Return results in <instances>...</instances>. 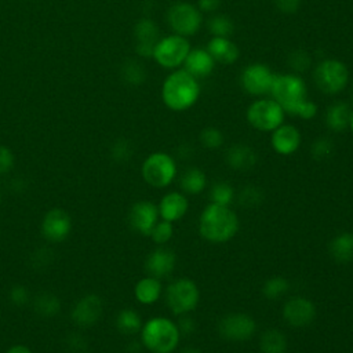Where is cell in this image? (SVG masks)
I'll list each match as a JSON object with an SVG mask.
<instances>
[{
    "label": "cell",
    "instance_id": "74e56055",
    "mask_svg": "<svg viewBox=\"0 0 353 353\" xmlns=\"http://www.w3.org/2000/svg\"><path fill=\"white\" fill-rule=\"evenodd\" d=\"M145 69L137 61H127L123 66V77L130 84H141L145 80Z\"/></svg>",
    "mask_w": 353,
    "mask_h": 353
},
{
    "label": "cell",
    "instance_id": "e575fe53",
    "mask_svg": "<svg viewBox=\"0 0 353 353\" xmlns=\"http://www.w3.org/2000/svg\"><path fill=\"white\" fill-rule=\"evenodd\" d=\"M199 139H200V143L205 149L214 150V149H218V148H221L223 145L225 137L221 132V130H218L215 127H207V128L201 130Z\"/></svg>",
    "mask_w": 353,
    "mask_h": 353
},
{
    "label": "cell",
    "instance_id": "9c48e42d",
    "mask_svg": "<svg viewBox=\"0 0 353 353\" xmlns=\"http://www.w3.org/2000/svg\"><path fill=\"white\" fill-rule=\"evenodd\" d=\"M190 51V44L186 37L171 34L160 39L153 51L154 61L167 69H176L181 66Z\"/></svg>",
    "mask_w": 353,
    "mask_h": 353
},
{
    "label": "cell",
    "instance_id": "ffe728a7",
    "mask_svg": "<svg viewBox=\"0 0 353 353\" xmlns=\"http://www.w3.org/2000/svg\"><path fill=\"white\" fill-rule=\"evenodd\" d=\"M134 33L137 39V54L143 58L153 57L154 46L159 41V29L156 23L148 18L141 19L135 23Z\"/></svg>",
    "mask_w": 353,
    "mask_h": 353
},
{
    "label": "cell",
    "instance_id": "f546056e",
    "mask_svg": "<svg viewBox=\"0 0 353 353\" xmlns=\"http://www.w3.org/2000/svg\"><path fill=\"white\" fill-rule=\"evenodd\" d=\"M236 192L233 186L226 181L215 182L210 189V200L214 204L219 205H230L234 201Z\"/></svg>",
    "mask_w": 353,
    "mask_h": 353
},
{
    "label": "cell",
    "instance_id": "7a4b0ae2",
    "mask_svg": "<svg viewBox=\"0 0 353 353\" xmlns=\"http://www.w3.org/2000/svg\"><path fill=\"white\" fill-rule=\"evenodd\" d=\"M200 95V85L196 77L185 69H176L167 76L161 88V98L165 106L175 112L192 108Z\"/></svg>",
    "mask_w": 353,
    "mask_h": 353
},
{
    "label": "cell",
    "instance_id": "f6af8a7d",
    "mask_svg": "<svg viewBox=\"0 0 353 353\" xmlns=\"http://www.w3.org/2000/svg\"><path fill=\"white\" fill-rule=\"evenodd\" d=\"M279 11L284 14H294L301 7V0H274Z\"/></svg>",
    "mask_w": 353,
    "mask_h": 353
},
{
    "label": "cell",
    "instance_id": "836d02e7",
    "mask_svg": "<svg viewBox=\"0 0 353 353\" xmlns=\"http://www.w3.org/2000/svg\"><path fill=\"white\" fill-rule=\"evenodd\" d=\"M334 142L327 138V137H320L316 141H313L312 146H310V154L313 159L321 161V160H327L332 156L334 153Z\"/></svg>",
    "mask_w": 353,
    "mask_h": 353
},
{
    "label": "cell",
    "instance_id": "681fc988",
    "mask_svg": "<svg viewBox=\"0 0 353 353\" xmlns=\"http://www.w3.org/2000/svg\"><path fill=\"white\" fill-rule=\"evenodd\" d=\"M349 128H350V131L353 132V110H352V113H350V120H349Z\"/></svg>",
    "mask_w": 353,
    "mask_h": 353
},
{
    "label": "cell",
    "instance_id": "ac0fdd59",
    "mask_svg": "<svg viewBox=\"0 0 353 353\" xmlns=\"http://www.w3.org/2000/svg\"><path fill=\"white\" fill-rule=\"evenodd\" d=\"M302 142L299 130L292 124H281L272 131L270 145L277 154L290 156L295 153Z\"/></svg>",
    "mask_w": 353,
    "mask_h": 353
},
{
    "label": "cell",
    "instance_id": "c3c4849f",
    "mask_svg": "<svg viewBox=\"0 0 353 353\" xmlns=\"http://www.w3.org/2000/svg\"><path fill=\"white\" fill-rule=\"evenodd\" d=\"M181 353H201V352L199 349H196V347H186Z\"/></svg>",
    "mask_w": 353,
    "mask_h": 353
},
{
    "label": "cell",
    "instance_id": "52a82bcc",
    "mask_svg": "<svg viewBox=\"0 0 353 353\" xmlns=\"http://www.w3.org/2000/svg\"><path fill=\"white\" fill-rule=\"evenodd\" d=\"M247 121L251 127L258 131L272 132L279 125L284 123V110L283 108L272 98V99H258L254 101L247 108Z\"/></svg>",
    "mask_w": 353,
    "mask_h": 353
},
{
    "label": "cell",
    "instance_id": "2e32d148",
    "mask_svg": "<svg viewBox=\"0 0 353 353\" xmlns=\"http://www.w3.org/2000/svg\"><path fill=\"white\" fill-rule=\"evenodd\" d=\"M102 310V299L95 294H88L74 303L70 317L72 321L79 327H91L99 320Z\"/></svg>",
    "mask_w": 353,
    "mask_h": 353
},
{
    "label": "cell",
    "instance_id": "7c38bea8",
    "mask_svg": "<svg viewBox=\"0 0 353 353\" xmlns=\"http://www.w3.org/2000/svg\"><path fill=\"white\" fill-rule=\"evenodd\" d=\"M283 319L294 328H303L316 319L314 303L305 296H292L283 305Z\"/></svg>",
    "mask_w": 353,
    "mask_h": 353
},
{
    "label": "cell",
    "instance_id": "603a6c76",
    "mask_svg": "<svg viewBox=\"0 0 353 353\" xmlns=\"http://www.w3.org/2000/svg\"><path fill=\"white\" fill-rule=\"evenodd\" d=\"M207 51L215 62L223 65H232L239 58V48L232 40H229V37H212L208 41Z\"/></svg>",
    "mask_w": 353,
    "mask_h": 353
},
{
    "label": "cell",
    "instance_id": "30bf717a",
    "mask_svg": "<svg viewBox=\"0 0 353 353\" xmlns=\"http://www.w3.org/2000/svg\"><path fill=\"white\" fill-rule=\"evenodd\" d=\"M168 23L175 34L188 37L199 32L203 23V12L190 3H175L167 14Z\"/></svg>",
    "mask_w": 353,
    "mask_h": 353
},
{
    "label": "cell",
    "instance_id": "ee69618b",
    "mask_svg": "<svg viewBox=\"0 0 353 353\" xmlns=\"http://www.w3.org/2000/svg\"><path fill=\"white\" fill-rule=\"evenodd\" d=\"M181 335H190L196 330V321L189 314H182L176 323Z\"/></svg>",
    "mask_w": 353,
    "mask_h": 353
},
{
    "label": "cell",
    "instance_id": "bcb514c9",
    "mask_svg": "<svg viewBox=\"0 0 353 353\" xmlns=\"http://www.w3.org/2000/svg\"><path fill=\"white\" fill-rule=\"evenodd\" d=\"M221 6V0H199L197 1V8L201 12H212L216 11Z\"/></svg>",
    "mask_w": 353,
    "mask_h": 353
},
{
    "label": "cell",
    "instance_id": "f35d334b",
    "mask_svg": "<svg viewBox=\"0 0 353 353\" xmlns=\"http://www.w3.org/2000/svg\"><path fill=\"white\" fill-rule=\"evenodd\" d=\"M132 154V148L128 141L120 139L112 148V156L116 161H127Z\"/></svg>",
    "mask_w": 353,
    "mask_h": 353
},
{
    "label": "cell",
    "instance_id": "d4e9b609",
    "mask_svg": "<svg viewBox=\"0 0 353 353\" xmlns=\"http://www.w3.org/2000/svg\"><path fill=\"white\" fill-rule=\"evenodd\" d=\"M330 255L339 263L353 261V232H342L336 234L328 245Z\"/></svg>",
    "mask_w": 353,
    "mask_h": 353
},
{
    "label": "cell",
    "instance_id": "4316f807",
    "mask_svg": "<svg viewBox=\"0 0 353 353\" xmlns=\"http://www.w3.org/2000/svg\"><path fill=\"white\" fill-rule=\"evenodd\" d=\"M350 108L345 102L332 103L325 112V124L331 131L342 132L349 127L350 120Z\"/></svg>",
    "mask_w": 353,
    "mask_h": 353
},
{
    "label": "cell",
    "instance_id": "8fae6325",
    "mask_svg": "<svg viewBox=\"0 0 353 353\" xmlns=\"http://www.w3.org/2000/svg\"><path fill=\"white\" fill-rule=\"evenodd\" d=\"M218 334L230 342H245L256 332L255 320L241 312L228 313L218 323Z\"/></svg>",
    "mask_w": 353,
    "mask_h": 353
},
{
    "label": "cell",
    "instance_id": "f1b7e54d",
    "mask_svg": "<svg viewBox=\"0 0 353 353\" xmlns=\"http://www.w3.org/2000/svg\"><path fill=\"white\" fill-rule=\"evenodd\" d=\"M116 327L124 335H134L142 328V319L134 309H123L116 316Z\"/></svg>",
    "mask_w": 353,
    "mask_h": 353
},
{
    "label": "cell",
    "instance_id": "7dc6e473",
    "mask_svg": "<svg viewBox=\"0 0 353 353\" xmlns=\"http://www.w3.org/2000/svg\"><path fill=\"white\" fill-rule=\"evenodd\" d=\"M7 353H32V350L25 345H14L7 350Z\"/></svg>",
    "mask_w": 353,
    "mask_h": 353
},
{
    "label": "cell",
    "instance_id": "1f68e13d",
    "mask_svg": "<svg viewBox=\"0 0 353 353\" xmlns=\"http://www.w3.org/2000/svg\"><path fill=\"white\" fill-rule=\"evenodd\" d=\"M34 310L44 317L57 316L61 310L59 299L51 292H41L34 299Z\"/></svg>",
    "mask_w": 353,
    "mask_h": 353
},
{
    "label": "cell",
    "instance_id": "484cf974",
    "mask_svg": "<svg viewBox=\"0 0 353 353\" xmlns=\"http://www.w3.org/2000/svg\"><path fill=\"white\" fill-rule=\"evenodd\" d=\"M207 186V175L203 170L197 167H190L183 171L179 178V188L182 193L197 196L200 194Z\"/></svg>",
    "mask_w": 353,
    "mask_h": 353
},
{
    "label": "cell",
    "instance_id": "4fadbf2b",
    "mask_svg": "<svg viewBox=\"0 0 353 353\" xmlns=\"http://www.w3.org/2000/svg\"><path fill=\"white\" fill-rule=\"evenodd\" d=\"M274 73L263 63H252L241 73V85L251 95H263L270 92Z\"/></svg>",
    "mask_w": 353,
    "mask_h": 353
},
{
    "label": "cell",
    "instance_id": "277c9868",
    "mask_svg": "<svg viewBox=\"0 0 353 353\" xmlns=\"http://www.w3.org/2000/svg\"><path fill=\"white\" fill-rule=\"evenodd\" d=\"M270 94L273 99L283 108L284 113L295 116L298 108L306 99V85L305 81L296 74H276Z\"/></svg>",
    "mask_w": 353,
    "mask_h": 353
},
{
    "label": "cell",
    "instance_id": "d590c367",
    "mask_svg": "<svg viewBox=\"0 0 353 353\" xmlns=\"http://www.w3.org/2000/svg\"><path fill=\"white\" fill-rule=\"evenodd\" d=\"M149 236L152 237V240L156 244L164 245V244H167L172 239V236H174V226H172L171 222L161 219V221H159L154 225V228L152 229Z\"/></svg>",
    "mask_w": 353,
    "mask_h": 353
},
{
    "label": "cell",
    "instance_id": "4dcf8cb0",
    "mask_svg": "<svg viewBox=\"0 0 353 353\" xmlns=\"http://www.w3.org/2000/svg\"><path fill=\"white\" fill-rule=\"evenodd\" d=\"M290 290V281L283 276H273L262 285V294L266 299L274 301L284 296Z\"/></svg>",
    "mask_w": 353,
    "mask_h": 353
},
{
    "label": "cell",
    "instance_id": "60d3db41",
    "mask_svg": "<svg viewBox=\"0 0 353 353\" xmlns=\"http://www.w3.org/2000/svg\"><path fill=\"white\" fill-rule=\"evenodd\" d=\"M29 298H30L29 291H28V288L23 287V285H15V287H12L11 291H10V299H11L12 303L17 305V306H23V305H26V303L29 302Z\"/></svg>",
    "mask_w": 353,
    "mask_h": 353
},
{
    "label": "cell",
    "instance_id": "83f0119b",
    "mask_svg": "<svg viewBox=\"0 0 353 353\" xmlns=\"http://www.w3.org/2000/svg\"><path fill=\"white\" fill-rule=\"evenodd\" d=\"M287 346V338L280 330L268 328L259 336V349L262 353H285Z\"/></svg>",
    "mask_w": 353,
    "mask_h": 353
},
{
    "label": "cell",
    "instance_id": "5b68a950",
    "mask_svg": "<svg viewBox=\"0 0 353 353\" xmlns=\"http://www.w3.org/2000/svg\"><path fill=\"white\" fill-rule=\"evenodd\" d=\"M164 298L167 307L174 314H189L200 302V290L192 279L181 277L167 285Z\"/></svg>",
    "mask_w": 353,
    "mask_h": 353
},
{
    "label": "cell",
    "instance_id": "7402d4cb",
    "mask_svg": "<svg viewBox=\"0 0 353 353\" xmlns=\"http://www.w3.org/2000/svg\"><path fill=\"white\" fill-rule=\"evenodd\" d=\"M255 150L244 143L232 145L225 153L226 164L236 171H248L256 164Z\"/></svg>",
    "mask_w": 353,
    "mask_h": 353
},
{
    "label": "cell",
    "instance_id": "3957f363",
    "mask_svg": "<svg viewBox=\"0 0 353 353\" xmlns=\"http://www.w3.org/2000/svg\"><path fill=\"white\" fill-rule=\"evenodd\" d=\"M139 332L142 345L152 353H172L182 336L176 323L168 317L149 319Z\"/></svg>",
    "mask_w": 353,
    "mask_h": 353
},
{
    "label": "cell",
    "instance_id": "e0dca14e",
    "mask_svg": "<svg viewBox=\"0 0 353 353\" xmlns=\"http://www.w3.org/2000/svg\"><path fill=\"white\" fill-rule=\"evenodd\" d=\"M175 265H176V256L174 251L163 245L150 251L145 259V270L148 276L156 277L159 280L168 277L174 272Z\"/></svg>",
    "mask_w": 353,
    "mask_h": 353
},
{
    "label": "cell",
    "instance_id": "816d5d0a",
    "mask_svg": "<svg viewBox=\"0 0 353 353\" xmlns=\"http://www.w3.org/2000/svg\"><path fill=\"white\" fill-rule=\"evenodd\" d=\"M352 99H353V91H352Z\"/></svg>",
    "mask_w": 353,
    "mask_h": 353
},
{
    "label": "cell",
    "instance_id": "f907efd6",
    "mask_svg": "<svg viewBox=\"0 0 353 353\" xmlns=\"http://www.w3.org/2000/svg\"><path fill=\"white\" fill-rule=\"evenodd\" d=\"M0 203H1V192H0Z\"/></svg>",
    "mask_w": 353,
    "mask_h": 353
},
{
    "label": "cell",
    "instance_id": "8d00e7d4",
    "mask_svg": "<svg viewBox=\"0 0 353 353\" xmlns=\"http://www.w3.org/2000/svg\"><path fill=\"white\" fill-rule=\"evenodd\" d=\"M262 200H263V193L256 186H245L239 193V203L247 208L261 205Z\"/></svg>",
    "mask_w": 353,
    "mask_h": 353
},
{
    "label": "cell",
    "instance_id": "d6a6232c",
    "mask_svg": "<svg viewBox=\"0 0 353 353\" xmlns=\"http://www.w3.org/2000/svg\"><path fill=\"white\" fill-rule=\"evenodd\" d=\"M208 30L212 37H229L234 30L233 21L226 15H214L208 19Z\"/></svg>",
    "mask_w": 353,
    "mask_h": 353
},
{
    "label": "cell",
    "instance_id": "b9f144b4",
    "mask_svg": "<svg viewBox=\"0 0 353 353\" xmlns=\"http://www.w3.org/2000/svg\"><path fill=\"white\" fill-rule=\"evenodd\" d=\"M12 167H14L12 152L6 146H0V175L10 172Z\"/></svg>",
    "mask_w": 353,
    "mask_h": 353
},
{
    "label": "cell",
    "instance_id": "cb8c5ba5",
    "mask_svg": "<svg viewBox=\"0 0 353 353\" xmlns=\"http://www.w3.org/2000/svg\"><path fill=\"white\" fill-rule=\"evenodd\" d=\"M163 292L161 281L156 277L146 276L142 277L134 287L135 299L142 305H153L159 301Z\"/></svg>",
    "mask_w": 353,
    "mask_h": 353
},
{
    "label": "cell",
    "instance_id": "d6986e66",
    "mask_svg": "<svg viewBox=\"0 0 353 353\" xmlns=\"http://www.w3.org/2000/svg\"><path fill=\"white\" fill-rule=\"evenodd\" d=\"M157 208L161 219L174 223L181 221L186 215L189 210V201L185 193L174 190V192L165 193L160 199Z\"/></svg>",
    "mask_w": 353,
    "mask_h": 353
},
{
    "label": "cell",
    "instance_id": "7bdbcfd3",
    "mask_svg": "<svg viewBox=\"0 0 353 353\" xmlns=\"http://www.w3.org/2000/svg\"><path fill=\"white\" fill-rule=\"evenodd\" d=\"M316 113H317V105L306 98L301 103V106L298 108L295 116H298V117H301L303 120H310V119H313L316 116Z\"/></svg>",
    "mask_w": 353,
    "mask_h": 353
},
{
    "label": "cell",
    "instance_id": "6da1fadb",
    "mask_svg": "<svg viewBox=\"0 0 353 353\" xmlns=\"http://www.w3.org/2000/svg\"><path fill=\"white\" fill-rule=\"evenodd\" d=\"M240 229L237 214L230 205L207 204L199 216V233L210 243L222 244L230 241Z\"/></svg>",
    "mask_w": 353,
    "mask_h": 353
},
{
    "label": "cell",
    "instance_id": "ba28073f",
    "mask_svg": "<svg viewBox=\"0 0 353 353\" xmlns=\"http://www.w3.org/2000/svg\"><path fill=\"white\" fill-rule=\"evenodd\" d=\"M314 81L320 91L325 94H338L343 91L349 81L346 65L336 59H324L314 69Z\"/></svg>",
    "mask_w": 353,
    "mask_h": 353
},
{
    "label": "cell",
    "instance_id": "5bb4252c",
    "mask_svg": "<svg viewBox=\"0 0 353 353\" xmlns=\"http://www.w3.org/2000/svg\"><path fill=\"white\" fill-rule=\"evenodd\" d=\"M159 208L153 201L139 200L132 204L128 212L130 226L142 236H149L159 222Z\"/></svg>",
    "mask_w": 353,
    "mask_h": 353
},
{
    "label": "cell",
    "instance_id": "44dd1931",
    "mask_svg": "<svg viewBox=\"0 0 353 353\" xmlns=\"http://www.w3.org/2000/svg\"><path fill=\"white\" fill-rule=\"evenodd\" d=\"M183 65H185V70L190 73L193 77L203 79L212 73L215 61L207 50L196 48L189 51Z\"/></svg>",
    "mask_w": 353,
    "mask_h": 353
},
{
    "label": "cell",
    "instance_id": "8992f818",
    "mask_svg": "<svg viewBox=\"0 0 353 353\" xmlns=\"http://www.w3.org/2000/svg\"><path fill=\"white\" fill-rule=\"evenodd\" d=\"M176 172L178 167L174 157L164 152H154L149 154L141 167L143 181L157 189L170 186L175 179Z\"/></svg>",
    "mask_w": 353,
    "mask_h": 353
},
{
    "label": "cell",
    "instance_id": "ab89813d",
    "mask_svg": "<svg viewBox=\"0 0 353 353\" xmlns=\"http://www.w3.org/2000/svg\"><path fill=\"white\" fill-rule=\"evenodd\" d=\"M288 62L291 65L292 69L298 70V72H302V70H306L310 65V57L307 52L305 51H294L290 58H288Z\"/></svg>",
    "mask_w": 353,
    "mask_h": 353
},
{
    "label": "cell",
    "instance_id": "9a60e30c",
    "mask_svg": "<svg viewBox=\"0 0 353 353\" xmlns=\"http://www.w3.org/2000/svg\"><path fill=\"white\" fill-rule=\"evenodd\" d=\"M72 229V221L66 211L61 208L50 210L41 221V234L52 243L63 241Z\"/></svg>",
    "mask_w": 353,
    "mask_h": 353
}]
</instances>
